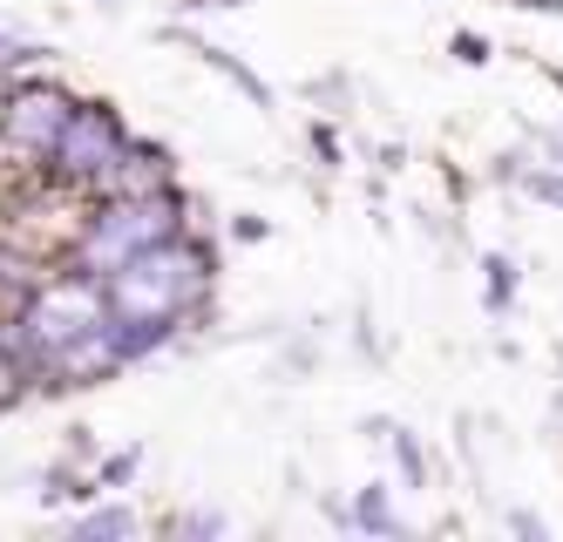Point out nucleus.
<instances>
[{
    "instance_id": "1",
    "label": "nucleus",
    "mask_w": 563,
    "mask_h": 542,
    "mask_svg": "<svg viewBox=\"0 0 563 542\" xmlns=\"http://www.w3.org/2000/svg\"><path fill=\"white\" fill-rule=\"evenodd\" d=\"M205 285H211V265H205V252H190V244H156V252H143V258H130V265H115L109 278H102V291H109V312L115 319H184L197 299H205Z\"/></svg>"
},
{
    "instance_id": "9",
    "label": "nucleus",
    "mask_w": 563,
    "mask_h": 542,
    "mask_svg": "<svg viewBox=\"0 0 563 542\" xmlns=\"http://www.w3.org/2000/svg\"><path fill=\"white\" fill-rule=\"evenodd\" d=\"M394 454H400V468H408V482H421V447L408 434H394Z\"/></svg>"
},
{
    "instance_id": "12",
    "label": "nucleus",
    "mask_w": 563,
    "mask_h": 542,
    "mask_svg": "<svg viewBox=\"0 0 563 542\" xmlns=\"http://www.w3.org/2000/svg\"><path fill=\"white\" fill-rule=\"evenodd\" d=\"M130 475H136V454H115V462L102 468V482H130Z\"/></svg>"
},
{
    "instance_id": "13",
    "label": "nucleus",
    "mask_w": 563,
    "mask_h": 542,
    "mask_svg": "<svg viewBox=\"0 0 563 542\" xmlns=\"http://www.w3.org/2000/svg\"><path fill=\"white\" fill-rule=\"evenodd\" d=\"M530 190H537L543 203H563V177H530Z\"/></svg>"
},
{
    "instance_id": "3",
    "label": "nucleus",
    "mask_w": 563,
    "mask_h": 542,
    "mask_svg": "<svg viewBox=\"0 0 563 542\" xmlns=\"http://www.w3.org/2000/svg\"><path fill=\"white\" fill-rule=\"evenodd\" d=\"M102 319H109V291L102 285H89V278H55L42 291H27V306L14 319V346L34 366H55L75 340H89Z\"/></svg>"
},
{
    "instance_id": "7",
    "label": "nucleus",
    "mask_w": 563,
    "mask_h": 542,
    "mask_svg": "<svg viewBox=\"0 0 563 542\" xmlns=\"http://www.w3.org/2000/svg\"><path fill=\"white\" fill-rule=\"evenodd\" d=\"M21 360H27V353H21L14 340H0V407L21 394Z\"/></svg>"
},
{
    "instance_id": "5",
    "label": "nucleus",
    "mask_w": 563,
    "mask_h": 542,
    "mask_svg": "<svg viewBox=\"0 0 563 542\" xmlns=\"http://www.w3.org/2000/svg\"><path fill=\"white\" fill-rule=\"evenodd\" d=\"M68 115H75V102L55 89V81H27V89H14L8 109H0V136H8V150L48 163L62 130H68Z\"/></svg>"
},
{
    "instance_id": "4",
    "label": "nucleus",
    "mask_w": 563,
    "mask_h": 542,
    "mask_svg": "<svg viewBox=\"0 0 563 542\" xmlns=\"http://www.w3.org/2000/svg\"><path fill=\"white\" fill-rule=\"evenodd\" d=\"M130 156V143H123V130H115V115L109 109H82L75 102V115H68V130H62V143H55V177L62 184H109V170Z\"/></svg>"
},
{
    "instance_id": "14",
    "label": "nucleus",
    "mask_w": 563,
    "mask_h": 542,
    "mask_svg": "<svg viewBox=\"0 0 563 542\" xmlns=\"http://www.w3.org/2000/svg\"><path fill=\"white\" fill-rule=\"evenodd\" d=\"M537 8H563V0H537Z\"/></svg>"
},
{
    "instance_id": "11",
    "label": "nucleus",
    "mask_w": 563,
    "mask_h": 542,
    "mask_svg": "<svg viewBox=\"0 0 563 542\" xmlns=\"http://www.w3.org/2000/svg\"><path fill=\"white\" fill-rule=\"evenodd\" d=\"M455 55H462V62H489V48H482V34H455Z\"/></svg>"
},
{
    "instance_id": "10",
    "label": "nucleus",
    "mask_w": 563,
    "mask_h": 542,
    "mask_svg": "<svg viewBox=\"0 0 563 542\" xmlns=\"http://www.w3.org/2000/svg\"><path fill=\"white\" fill-rule=\"evenodd\" d=\"M360 522H367V529H394L387 509H380V495H360Z\"/></svg>"
},
{
    "instance_id": "6",
    "label": "nucleus",
    "mask_w": 563,
    "mask_h": 542,
    "mask_svg": "<svg viewBox=\"0 0 563 542\" xmlns=\"http://www.w3.org/2000/svg\"><path fill=\"white\" fill-rule=\"evenodd\" d=\"M130 529H136L130 509H102V516H82V522H75V535H130Z\"/></svg>"
},
{
    "instance_id": "8",
    "label": "nucleus",
    "mask_w": 563,
    "mask_h": 542,
    "mask_svg": "<svg viewBox=\"0 0 563 542\" xmlns=\"http://www.w3.org/2000/svg\"><path fill=\"white\" fill-rule=\"evenodd\" d=\"M503 291H516V272L509 258H489V306H503Z\"/></svg>"
},
{
    "instance_id": "2",
    "label": "nucleus",
    "mask_w": 563,
    "mask_h": 542,
    "mask_svg": "<svg viewBox=\"0 0 563 542\" xmlns=\"http://www.w3.org/2000/svg\"><path fill=\"white\" fill-rule=\"evenodd\" d=\"M184 231V203L170 190H143V197H109L102 211L89 218V231L75 237V258H82V272L109 278L115 265H130L143 252H156V244H170Z\"/></svg>"
}]
</instances>
